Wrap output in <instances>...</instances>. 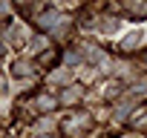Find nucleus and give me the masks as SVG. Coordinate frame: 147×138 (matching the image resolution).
I'll return each mask as SVG.
<instances>
[{
    "label": "nucleus",
    "mask_w": 147,
    "mask_h": 138,
    "mask_svg": "<svg viewBox=\"0 0 147 138\" xmlns=\"http://www.w3.org/2000/svg\"><path fill=\"white\" fill-rule=\"evenodd\" d=\"M141 38H144V32H141V29H133V32H127V35L121 38V49H136V46L141 43Z\"/></svg>",
    "instance_id": "f257e3e1"
},
{
    "label": "nucleus",
    "mask_w": 147,
    "mask_h": 138,
    "mask_svg": "<svg viewBox=\"0 0 147 138\" xmlns=\"http://www.w3.org/2000/svg\"><path fill=\"white\" fill-rule=\"evenodd\" d=\"M55 23H61V15H55V12H46V15L40 17V26H43V29H52Z\"/></svg>",
    "instance_id": "f03ea898"
},
{
    "label": "nucleus",
    "mask_w": 147,
    "mask_h": 138,
    "mask_svg": "<svg viewBox=\"0 0 147 138\" xmlns=\"http://www.w3.org/2000/svg\"><path fill=\"white\" fill-rule=\"evenodd\" d=\"M43 43H46L43 38H35V40L29 43V49H32V52H40V49H43Z\"/></svg>",
    "instance_id": "7ed1b4c3"
},
{
    "label": "nucleus",
    "mask_w": 147,
    "mask_h": 138,
    "mask_svg": "<svg viewBox=\"0 0 147 138\" xmlns=\"http://www.w3.org/2000/svg\"><path fill=\"white\" fill-rule=\"evenodd\" d=\"M43 138H49V135H43Z\"/></svg>",
    "instance_id": "20e7f679"
}]
</instances>
